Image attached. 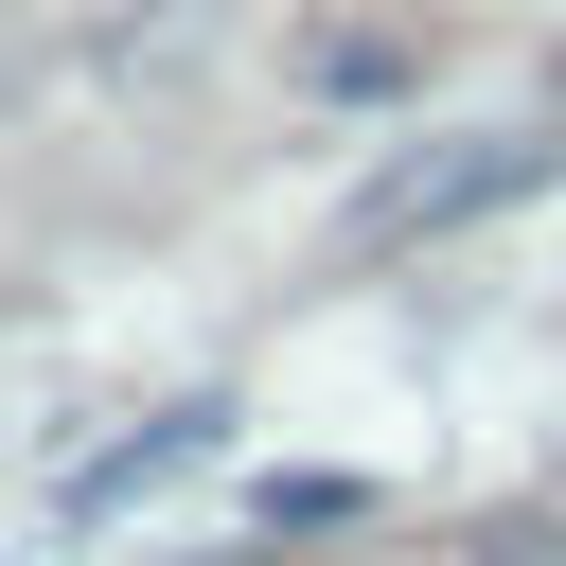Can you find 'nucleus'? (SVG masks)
<instances>
[{"mask_svg":"<svg viewBox=\"0 0 566 566\" xmlns=\"http://www.w3.org/2000/svg\"><path fill=\"white\" fill-rule=\"evenodd\" d=\"M566 142H531V124H478V142H442V159H389L371 195H354V248H407V230H460V212H495V195H531Z\"/></svg>","mask_w":566,"mask_h":566,"instance_id":"1","label":"nucleus"}]
</instances>
